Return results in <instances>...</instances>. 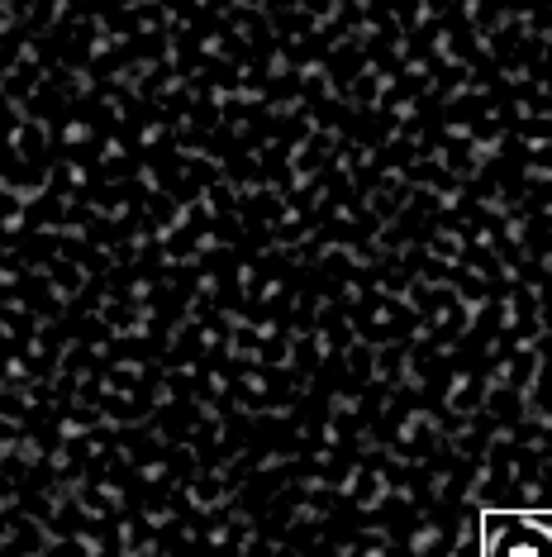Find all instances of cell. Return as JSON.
<instances>
[{"instance_id": "6da1fadb", "label": "cell", "mask_w": 552, "mask_h": 557, "mask_svg": "<svg viewBox=\"0 0 552 557\" xmlns=\"http://www.w3.org/2000/svg\"><path fill=\"white\" fill-rule=\"evenodd\" d=\"M481 557H552V515H486Z\"/></svg>"}]
</instances>
